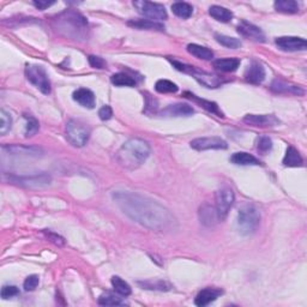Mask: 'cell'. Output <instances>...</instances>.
I'll return each mask as SVG.
<instances>
[{
	"mask_svg": "<svg viewBox=\"0 0 307 307\" xmlns=\"http://www.w3.org/2000/svg\"><path fill=\"white\" fill-rule=\"evenodd\" d=\"M215 39L218 44L224 46V47L231 48V50H237V48L241 47V41L239 39L235 37H231L227 36V35H222V34H215Z\"/></svg>",
	"mask_w": 307,
	"mask_h": 307,
	"instance_id": "cell-35",
	"label": "cell"
},
{
	"mask_svg": "<svg viewBox=\"0 0 307 307\" xmlns=\"http://www.w3.org/2000/svg\"><path fill=\"white\" fill-rule=\"evenodd\" d=\"M9 181L12 184H17L25 187H46L51 184L52 179L48 174H40V175H30V176H18V175H10Z\"/></svg>",
	"mask_w": 307,
	"mask_h": 307,
	"instance_id": "cell-10",
	"label": "cell"
},
{
	"mask_svg": "<svg viewBox=\"0 0 307 307\" xmlns=\"http://www.w3.org/2000/svg\"><path fill=\"white\" fill-rule=\"evenodd\" d=\"M245 81L249 82L251 84H262L263 81L265 80V68L259 61H251L246 71H245Z\"/></svg>",
	"mask_w": 307,
	"mask_h": 307,
	"instance_id": "cell-16",
	"label": "cell"
},
{
	"mask_svg": "<svg viewBox=\"0 0 307 307\" xmlns=\"http://www.w3.org/2000/svg\"><path fill=\"white\" fill-rule=\"evenodd\" d=\"M19 294V289L16 286H4L2 288V293H0V295H2L3 299H10V298H14V296L18 295Z\"/></svg>",
	"mask_w": 307,
	"mask_h": 307,
	"instance_id": "cell-41",
	"label": "cell"
},
{
	"mask_svg": "<svg viewBox=\"0 0 307 307\" xmlns=\"http://www.w3.org/2000/svg\"><path fill=\"white\" fill-rule=\"evenodd\" d=\"M244 123L253 127H275L280 120L273 114H247L244 118Z\"/></svg>",
	"mask_w": 307,
	"mask_h": 307,
	"instance_id": "cell-13",
	"label": "cell"
},
{
	"mask_svg": "<svg viewBox=\"0 0 307 307\" xmlns=\"http://www.w3.org/2000/svg\"><path fill=\"white\" fill-rule=\"evenodd\" d=\"M238 32L244 37L251 39L256 42H265V35L262 29L247 21H241L238 24Z\"/></svg>",
	"mask_w": 307,
	"mask_h": 307,
	"instance_id": "cell-15",
	"label": "cell"
},
{
	"mask_svg": "<svg viewBox=\"0 0 307 307\" xmlns=\"http://www.w3.org/2000/svg\"><path fill=\"white\" fill-rule=\"evenodd\" d=\"M273 149V140H271L269 137H260L259 140H258V150L260 152L265 154L267 151Z\"/></svg>",
	"mask_w": 307,
	"mask_h": 307,
	"instance_id": "cell-40",
	"label": "cell"
},
{
	"mask_svg": "<svg viewBox=\"0 0 307 307\" xmlns=\"http://www.w3.org/2000/svg\"><path fill=\"white\" fill-rule=\"evenodd\" d=\"M195 113L194 107L187 103L169 104L161 112L162 117H190Z\"/></svg>",
	"mask_w": 307,
	"mask_h": 307,
	"instance_id": "cell-17",
	"label": "cell"
},
{
	"mask_svg": "<svg viewBox=\"0 0 307 307\" xmlns=\"http://www.w3.org/2000/svg\"><path fill=\"white\" fill-rule=\"evenodd\" d=\"M3 150H9L11 155H24L39 158L42 155V150L37 146H24V145H9L3 146Z\"/></svg>",
	"mask_w": 307,
	"mask_h": 307,
	"instance_id": "cell-21",
	"label": "cell"
},
{
	"mask_svg": "<svg viewBox=\"0 0 307 307\" xmlns=\"http://www.w3.org/2000/svg\"><path fill=\"white\" fill-rule=\"evenodd\" d=\"M270 89L276 94H293V95H303V94H305V91L300 87L287 83L286 81L279 80V78H276V80L271 83Z\"/></svg>",
	"mask_w": 307,
	"mask_h": 307,
	"instance_id": "cell-18",
	"label": "cell"
},
{
	"mask_svg": "<svg viewBox=\"0 0 307 307\" xmlns=\"http://www.w3.org/2000/svg\"><path fill=\"white\" fill-rule=\"evenodd\" d=\"M32 4H34L35 8H37L39 10H41V11H44V10L48 9L50 6L53 5L54 2H47V0H39V2H34Z\"/></svg>",
	"mask_w": 307,
	"mask_h": 307,
	"instance_id": "cell-46",
	"label": "cell"
},
{
	"mask_svg": "<svg viewBox=\"0 0 307 307\" xmlns=\"http://www.w3.org/2000/svg\"><path fill=\"white\" fill-rule=\"evenodd\" d=\"M72 97L82 107L91 109L95 106V95H94L93 91L90 89H87V88H80V89L73 91Z\"/></svg>",
	"mask_w": 307,
	"mask_h": 307,
	"instance_id": "cell-20",
	"label": "cell"
},
{
	"mask_svg": "<svg viewBox=\"0 0 307 307\" xmlns=\"http://www.w3.org/2000/svg\"><path fill=\"white\" fill-rule=\"evenodd\" d=\"M25 77L45 95H48L52 91V86L47 71L40 65H28L25 67Z\"/></svg>",
	"mask_w": 307,
	"mask_h": 307,
	"instance_id": "cell-7",
	"label": "cell"
},
{
	"mask_svg": "<svg viewBox=\"0 0 307 307\" xmlns=\"http://www.w3.org/2000/svg\"><path fill=\"white\" fill-rule=\"evenodd\" d=\"M184 96L187 97V99L192 100V101H195V102H197L198 104H201V107H203L204 109L208 110V112H210L212 114H216V116L220 117V118H223L224 117L223 113H222L221 110H220V108H218L217 103L211 102V101H207V100H204V99H201V97L196 96L195 94L188 93V91H186V93H184Z\"/></svg>",
	"mask_w": 307,
	"mask_h": 307,
	"instance_id": "cell-23",
	"label": "cell"
},
{
	"mask_svg": "<svg viewBox=\"0 0 307 307\" xmlns=\"http://www.w3.org/2000/svg\"><path fill=\"white\" fill-rule=\"evenodd\" d=\"M155 90L160 94H172L178 91V86L168 80H160L156 82Z\"/></svg>",
	"mask_w": 307,
	"mask_h": 307,
	"instance_id": "cell-36",
	"label": "cell"
},
{
	"mask_svg": "<svg viewBox=\"0 0 307 307\" xmlns=\"http://www.w3.org/2000/svg\"><path fill=\"white\" fill-rule=\"evenodd\" d=\"M231 162L234 163V165H239V166H259L260 165L259 160H258L257 158H254V156L251 155V154L245 152V151L233 154L231 158Z\"/></svg>",
	"mask_w": 307,
	"mask_h": 307,
	"instance_id": "cell-25",
	"label": "cell"
},
{
	"mask_svg": "<svg viewBox=\"0 0 307 307\" xmlns=\"http://www.w3.org/2000/svg\"><path fill=\"white\" fill-rule=\"evenodd\" d=\"M260 223V212L256 205L246 203L238 212V227L243 235L256 233Z\"/></svg>",
	"mask_w": 307,
	"mask_h": 307,
	"instance_id": "cell-4",
	"label": "cell"
},
{
	"mask_svg": "<svg viewBox=\"0 0 307 307\" xmlns=\"http://www.w3.org/2000/svg\"><path fill=\"white\" fill-rule=\"evenodd\" d=\"M275 10L277 12H281V14H287V15H293V14H298L299 12V4L294 0H279V2H275Z\"/></svg>",
	"mask_w": 307,
	"mask_h": 307,
	"instance_id": "cell-30",
	"label": "cell"
},
{
	"mask_svg": "<svg viewBox=\"0 0 307 307\" xmlns=\"http://www.w3.org/2000/svg\"><path fill=\"white\" fill-rule=\"evenodd\" d=\"M198 215H199V220H201V223L208 228L215 227L218 222L221 221L220 217H218L216 207L209 203H204L203 205L199 207Z\"/></svg>",
	"mask_w": 307,
	"mask_h": 307,
	"instance_id": "cell-14",
	"label": "cell"
},
{
	"mask_svg": "<svg viewBox=\"0 0 307 307\" xmlns=\"http://www.w3.org/2000/svg\"><path fill=\"white\" fill-rule=\"evenodd\" d=\"M169 61H171V64L176 68V70L181 71V72L184 73L191 74V76H194L196 80L199 82V83L203 84V86L207 88H212V89H214V88H218L226 82L222 77L217 76V74H212L205 72V71L198 70L197 67L191 66V65L180 63V61H176V60H172V59H169Z\"/></svg>",
	"mask_w": 307,
	"mask_h": 307,
	"instance_id": "cell-5",
	"label": "cell"
},
{
	"mask_svg": "<svg viewBox=\"0 0 307 307\" xmlns=\"http://www.w3.org/2000/svg\"><path fill=\"white\" fill-rule=\"evenodd\" d=\"M39 282H40V277L37 275H30L25 279L24 283H23V287H24L25 292H32V290L36 289Z\"/></svg>",
	"mask_w": 307,
	"mask_h": 307,
	"instance_id": "cell-39",
	"label": "cell"
},
{
	"mask_svg": "<svg viewBox=\"0 0 307 307\" xmlns=\"http://www.w3.org/2000/svg\"><path fill=\"white\" fill-rule=\"evenodd\" d=\"M12 126V118L5 109L0 110V133L6 135Z\"/></svg>",
	"mask_w": 307,
	"mask_h": 307,
	"instance_id": "cell-37",
	"label": "cell"
},
{
	"mask_svg": "<svg viewBox=\"0 0 307 307\" xmlns=\"http://www.w3.org/2000/svg\"><path fill=\"white\" fill-rule=\"evenodd\" d=\"M127 24L130 27L139 29V30H158V31H165V25L161 23L150 21V19H137V21H129Z\"/></svg>",
	"mask_w": 307,
	"mask_h": 307,
	"instance_id": "cell-22",
	"label": "cell"
},
{
	"mask_svg": "<svg viewBox=\"0 0 307 307\" xmlns=\"http://www.w3.org/2000/svg\"><path fill=\"white\" fill-rule=\"evenodd\" d=\"M275 44L281 51L285 52H300L307 48L305 39L296 36H281L275 40Z\"/></svg>",
	"mask_w": 307,
	"mask_h": 307,
	"instance_id": "cell-12",
	"label": "cell"
},
{
	"mask_svg": "<svg viewBox=\"0 0 307 307\" xmlns=\"http://www.w3.org/2000/svg\"><path fill=\"white\" fill-rule=\"evenodd\" d=\"M209 14L212 18H215L218 22L228 23L233 19V12L226 8H222L218 5H212L209 9Z\"/></svg>",
	"mask_w": 307,
	"mask_h": 307,
	"instance_id": "cell-27",
	"label": "cell"
},
{
	"mask_svg": "<svg viewBox=\"0 0 307 307\" xmlns=\"http://www.w3.org/2000/svg\"><path fill=\"white\" fill-rule=\"evenodd\" d=\"M110 82L117 87H135L137 84V82L135 78H132L129 74L119 72V73H114L112 77H110Z\"/></svg>",
	"mask_w": 307,
	"mask_h": 307,
	"instance_id": "cell-33",
	"label": "cell"
},
{
	"mask_svg": "<svg viewBox=\"0 0 307 307\" xmlns=\"http://www.w3.org/2000/svg\"><path fill=\"white\" fill-rule=\"evenodd\" d=\"M235 201L234 192L231 187H222L216 192V207L218 217L221 221H223L227 217L231 208L233 207Z\"/></svg>",
	"mask_w": 307,
	"mask_h": 307,
	"instance_id": "cell-9",
	"label": "cell"
},
{
	"mask_svg": "<svg viewBox=\"0 0 307 307\" xmlns=\"http://www.w3.org/2000/svg\"><path fill=\"white\" fill-rule=\"evenodd\" d=\"M283 165L286 167H301L303 165L301 155H300L298 150L294 148V146H288L287 148L286 155L283 158Z\"/></svg>",
	"mask_w": 307,
	"mask_h": 307,
	"instance_id": "cell-26",
	"label": "cell"
},
{
	"mask_svg": "<svg viewBox=\"0 0 307 307\" xmlns=\"http://www.w3.org/2000/svg\"><path fill=\"white\" fill-rule=\"evenodd\" d=\"M133 6H135L140 15L144 16L146 18H150V21H152V19L155 22L165 21L168 17L165 6L159 4V3L137 0V2H133Z\"/></svg>",
	"mask_w": 307,
	"mask_h": 307,
	"instance_id": "cell-8",
	"label": "cell"
},
{
	"mask_svg": "<svg viewBox=\"0 0 307 307\" xmlns=\"http://www.w3.org/2000/svg\"><path fill=\"white\" fill-rule=\"evenodd\" d=\"M212 66L222 71V72H234L240 66V60L238 58L217 59L212 63Z\"/></svg>",
	"mask_w": 307,
	"mask_h": 307,
	"instance_id": "cell-24",
	"label": "cell"
},
{
	"mask_svg": "<svg viewBox=\"0 0 307 307\" xmlns=\"http://www.w3.org/2000/svg\"><path fill=\"white\" fill-rule=\"evenodd\" d=\"M88 60H89L91 67L94 68H100V70H102V68H106L107 66L106 61H104L101 57H96V55H89V57H88Z\"/></svg>",
	"mask_w": 307,
	"mask_h": 307,
	"instance_id": "cell-42",
	"label": "cell"
},
{
	"mask_svg": "<svg viewBox=\"0 0 307 307\" xmlns=\"http://www.w3.org/2000/svg\"><path fill=\"white\" fill-rule=\"evenodd\" d=\"M99 303L102 306H124L127 303L124 301L123 298H119V295L107 292L103 293L99 298Z\"/></svg>",
	"mask_w": 307,
	"mask_h": 307,
	"instance_id": "cell-32",
	"label": "cell"
},
{
	"mask_svg": "<svg viewBox=\"0 0 307 307\" xmlns=\"http://www.w3.org/2000/svg\"><path fill=\"white\" fill-rule=\"evenodd\" d=\"M99 117L101 120H103V122H106V120H109L110 118L113 117V110L110 108V106L108 104H106V106L101 107L99 110Z\"/></svg>",
	"mask_w": 307,
	"mask_h": 307,
	"instance_id": "cell-44",
	"label": "cell"
},
{
	"mask_svg": "<svg viewBox=\"0 0 307 307\" xmlns=\"http://www.w3.org/2000/svg\"><path fill=\"white\" fill-rule=\"evenodd\" d=\"M46 237L48 238V240L52 241V243L58 245V246H63V245L65 244V240L63 239V238L60 237V235L55 234V233H52V232H44Z\"/></svg>",
	"mask_w": 307,
	"mask_h": 307,
	"instance_id": "cell-45",
	"label": "cell"
},
{
	"mask_svg": "<svg viewBox=\"0 0 307 307\" xmlns=\"http://www.w3.org/2000/svg\"><path fill=\"white\" fill-rule=\"evenodd\" d=\"M112 286L116 292L122 296H129L131 294V287L127 282H125L122 277L113 276L112 277Z\"/></svg>",
	"mask_w": 307,
	"mask_h": 307,
	"instance_id": "cell-34",
	"label": "cell"
},
{
	"mask_svg": "<svg viewBox=\"0 0 307 307\" xmlns=\"http://www.w3.org/2000/svg\"><path fill=\"white\" fill-rule=\"evenodd\" d=\"M172 11L173 14L178 16V17H180L182 19H187L191 17L192 14H194V8H192V5L188 4V3L178 2L172 5Z\"/></svg>",
	"mask_w": 307,
	"mask_h": 307,
	"instance_id": "cell-31",
	"label": "cell"
},
{
	"mask_svg": "<svg viewBox=\"0 0 307 307\" xmlns=\"http://www.w3.org/2000/svg\"><path fill=\"white\" fill-rule=\"evenodd\" d=\"M222 293H223L222 289L208 287V288L201 290V292L197 294V296H196L195 299V303L199 307H204L209 305V303H211L212 301H215L218 296L222 295Z\"/></svg>",
	"mask_w": 307,
	"mask_h": 307,
	"instance_id": "cell-19",
	"label": "cell"
},
{
	"mask_svg": "<svg viewBox=\"0 0 307 307\" xmlns=\"http://www.w3.org/2000/svg\"><path fill=\"white\" fill-rule=\"evenodd\" d=\"M90 137V129L80 120L71 119L66 124V139L71 145L82 148L87 144Z\"/></svg>",
	"mask_w": 307,
	"mask_h": 307,
	"instance_id": "cell-6",
	"label": "cell"
},
{
	"mask_svg": "<svg viewBox=\"0 0 307 307\" xmlns=\"http://www.w3.org/2000/svg\"><path fill=\"white\" fill-rule=\"evenodd\" d=\"M138 285L142 287L143 289L159 290V292H168V290H171L173 288L171 283H168L167 281H162V280L139 281Z\"/></svg>",
	"mask_w": 307,
	"mask_h": 307,
	"instance_id": "cell-29",
	"label": "cell"
},
{
	"mask_svg": "<svg viewBox=\"0 0 307 307\" xmlns=\"http://www.w3.org/2000/svg\"><path fill=\"white\" fill-rule=\"evenodd\" d=\"M114 202L131 220L149 229L163 232L174 229L176 223L172 212L151 198L132 192H116Z\"/></svg>",
	"mask_w": 307,
	"mask_h": 307,
	"instance_id": "cell-1",
	"label": "cell"
},
{
	"mask_svg": "<svg viewBox=\"0 0 307 307\" xmlns=\"http://www.w3.org/2000/svg\"><path fill=\"white\" fill-rule=\"evenodd\" d=\"M55 29L64 36L73 40H86L88 37V21L74 10H66L54 19Z\"/></svg>",
	"mask_w": 307,
	"mask_h": 307,
	"instance_id": "cell-3",
	"label": "cell"
},
{
	"mask_svg": "<svg viewBox=\"0 0 307 307\" xmlns=\"http://www.w3.org/2000/svg\"><path fill=\"white\" fill-rule=\"evenodd\" d=\"M146 102H145V113H155L156 109H158V101H156L154 97H150V95L145 96Z\"/></svg>",
	"mask_w": 307,
	"mask_h": 307,
	"instance_id": "cell-43",
	"label": "cell"
},
{
	"mask_svg": "<svg viewBox=\"0 0 307 307\" xmlns=\"http://www.w3.org/2000/svg\"><path fill=\"white\" fill-rule=\"evenodd\" d=\"M150 155L148 142L140 138H131L124 143L117 152V161L126 169H136L146 161Z\"/></svg>",
	"mask_w": 307,
	"mask_h": 307,
	"instance_id": "cell-2",
	"label": "cell"
},
{
	"mask_svg": "<svg viewBox=\"0 0 307 307\" xmlns=\"http://www.w3.org/2000/svg\"><path fill=\"white\" fill-rule=\"evenodd\" d=\"M25 119H27V125H25V137H32L34 135H36L39 129H40V124L34 117L31 116H25Z\"/></svg>",
	"mask_w": 307,
	"mask_h": 307,
	"instance_id": "cell-38",
	"label": "cell"
},
{
	"mask_svg": "<svg viewBox=\"0 0 307 307\" xmlns=\"http://www.w3.org/2000/svg\"><path fill=\"white\" fill-rule=\"evenodd\" d=\"M191 148L198 151L203 150H224L228 148L227 142L221 137H202L191 140Z\"/></svg>",
	"mask_w": 307,
	"mask_h": 307,
	"instance_id": "cell-11",
	"label": "cell"
},
{
	"mask_svg": "<svg viewBox=\"0 0 307 307\" xmlns=\"http://www.w3.org/2000/svg\"><path fill=\"white\" fill-rule=\"evenodd\" d=\"M187 52L191 55H194V57L202 59V60H211V59L214 58V52L207 47H204V46L197 44L187 45Z\"/></svg>",
	"mask_w": 307,
	"mask_h": 307,
	"instance_id": "cell-28",
	"label": "cell"
}]
</instances>
